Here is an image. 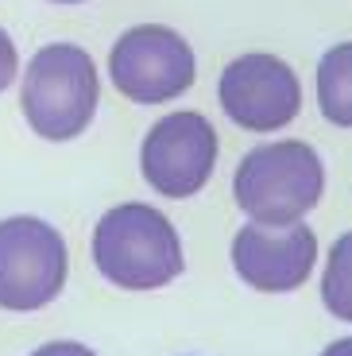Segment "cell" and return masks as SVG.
Returning a JSON list of instances; mask_svg holds the SVG:
<instances>
[{
    "mask_svg": "<svg viewBox=\"0 0 352 356\" xmlns=\"http://www.w3.org/2000/svg\"><path fill=\"white\" fill-rule=\"evenodd\" d=\"M66 275H70V252L51 221L31 213L0 221V310H43L62 294Z\"/></svg>",
    "mask_w": 352,
    "mask_h": 356,
    "instance_id": "cell-5",
    "label": "cell"
},
{
    "mask_svg": "<svg viewBox=\"0 0 352 356\" xmlns=\"http://www.w3.org/2000/svg\"><path fill=\"white\" fill-rule=\"evenodd\" d=\"M47 4H86V0H47Z\"/></svg>",
    "mask_w": 352,
    "mask_h": 356,
    "instance_id": "cell-14",
    "label": "cell"
},
{
    "mask_svg": "<svg viewBox=\"0 0 352 356\" xmlns=\"http://www.w3.org/2000/svg\"><path fill=\"white\" fill-rule=\"evenodd\" d=\"M101 105V74L81 43H43L19 78V113L47 143H70L89 132Z\"/></svg>",
    "mask_w": 352,
    "mask_h": 356,
    "instance_id": "cell-2",
    "label": "cell"
},
{
    "mask_svg": "<svg viewBox=\"0 0 352 356\" xmlns=\"http://www.w3.org/2000/svg\"><path fill=\"white\" fill-rule=\"evenodd\" d=\"M217 105L237 128L271 136L291 128L302 113V81L279 54H237L217 78Z\"/></svg>",
    "mask_w": 352,
    "mask_h": 356,
    "instance_id": "cell-7",
    "label": "cell"
},
{
    "mask_svg": "<svg viewBox=\"0 0 352 356\" xmlns=\"http://www.w3.org/2000/svg\"><path fill=\"white\" fill-rule=\"evenodd\" d=\"M27 356H97V353L89 345H81V341H47V345H39Z\"/></svg>",
    "mask_w": 352,
    "mask_h": 356,
    "instance_id": "cell-12",
    "label": "cell"
},
{
    "mask_svg": "<svg viewBox=\"0 0 352 356\" xmlns=\"http://www.w3.org/2000/svg\"><path fill=\"white\" fill-rule=\"evenodd\" d=\"M326 197V163L306 140H267L237 163L232 202L255 225H294Z\"/></svg>",
    "mask_w": 352,
    "mask_h": 356,
    "instance_id": "cell-3",
    "label": "cell"
},
{
    "mask_svg": "<svg viewBox=\"0 0 352 356\" xmlns=\"http://www.w3.org/2000/svg\"><path fill=\"white\" fill-rule=\"evenodd\" d=\"M321 306L329 310V318L352 325V229L329 244L321 267Z\"/></svg>",
    "mask_w": 352,
    "mask_h": 356,
    "instance_id": "cell-10",
    "label": "cell"
},
{
    "mask_svg": "<svg viewBox=\"0 0 352 356\" xmlns=\"http://www.w3.org/2000/svg\"><path fill=\"white\" fill-rule=\"evenodd\" d=\"M93 267L116 291H159L186 271L182 236L159 205L120 202L93 225Z\"/></svg>",
    "mask_w": 352,
    "mask_h": 356,
    "instance_id": "cell-1",
    "label": "cell"
},
{
    "mask_svg": "<svg viewBox=\"0 0 352 356\" xmlns=\"http://www.w3.org/2000/svg\"><path fill=\"white\" fill-rule=\"evenodd\" d=\"M109 81L132 105H170L198 81V54L167 24H136L109 47Z\"/></svg>",
    "mask_w": 352,
    "mask_h": 356,
    "instance_id": "cell-4",
    "label": "cell"
},
{
    "mask_svg": "<svg viewBox=\"0 0 352 356\" xmlns=\"http://www.w3.org/2000/svg\"><path fill=\"white\" fill-rule=\"evenodd\" d=\"M217 155L221 140L209 116L194 113V108H175V113L159 116L143 136L140 175L159 197L186 202L209 186L213 170H217Z\"/></svg>",
    "mask_w": 352,
    "mask_h": 356,
    "instance_id": "cell-6",
    "label": "cell"
},
{
    "mask_svg": "<svg viewBox=\"0 0 352 356\" xmlns=\"http://www.w3.org/2000/svg\"><path fill=\"white\" fill-rule=\"evenodd\" d=\"M317 113L333 128H352V39L333 43L317 58Z\"/></svg>",
    "mask_w": 352,
    "mask_h": 356,
    "instance_id": "cell-9",
    "label": "cell"
},
{
    "mask_svg": "<svg viewBox=\"0 0 352 356\" xmlns=\"http://www.w3.org/2000/svg\"><path fill=\"white\" fill-rule=\"evenodd\" d=\"M19 78V51H16V39L0 27V93H8Z\"/></svg>",
    "mask_w": 352,
    "mask_h": 356,
    "instance_id": "cell-11",
    "label": "cell"
},
{
    "mask_svg": "<svg viewBox=\"0 0 352 356\" xmlns=\"http://www.w3.org/2000/svg\"><path fill=\"white\" fill-rule=\"evenodd\" d=\"M317 232L306 221L294 225H240L229 244V259L240 283L259 294H291L314 275Z\"/></svg>",
    "mask_w": 352,
    "mask_h": 356,
    "instance_id": "cell-8",
    "label": "cell"
},
{
    "mask_svg": "<svg viewBox=\"0 0 352 356\" xmlns=\"http://www.w3.org/2000/svg\"><path fill=\"white\" fill-rule=\"evenodd\" d=\"M321 356H352V337H341V341H329L321 348Z\"/></svg>",
    "mask_w": 352,
    "mask_h": 356,
    "instance_id": "cell-13",
    "label": "cell"
}]
</instances>
